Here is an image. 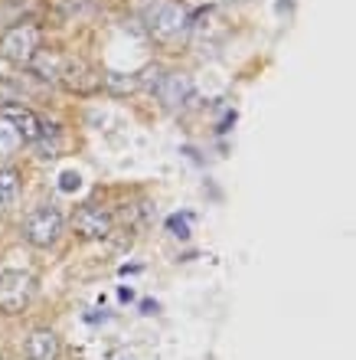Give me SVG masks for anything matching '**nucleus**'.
<instances>
[{
	"mask_svg": "<svg viewBox=\"0 0 356 360\" xmlns=\"http://www.w3.org/2000/svg\"><path fill=\"white\" fill-rule=\"evenodd\" d=\"M27 69H33V76H39V79H49V82H53V79H59V63H56V59H53V56H39V53H37V56H33V59H29V66Z\"/></svg>",
	"mask_w": 356,
	"mask_h": 360,
	"instance_id": "9b49d317",
	"label": "nucleus"
},
{
	"mask_svg": "<svg viewBox=\"0 0 356 360\" xmlns=\"http://www.w3.org/2000/svg\"><path fill=\"white\" fill-rule=\"evenodd\" d=\"M37 292V278L23 269H7L0 272V311L4 314H20L33 302Z\"/></svg>",
	"mask_w": 356,
	"mask_h": 360,
	"instance_id": "f03ea898",
	"label": "nucleus"
},
{
	"mask_svg": "<svg viewBox=\"0 0 356 360\" xmlns=\"http://www.w3.org/2000/svg\"><path fill=\"white\" fill-rule=\"evenodd\" d=\"M17 148H20L17 131H13V128H10V124L0 118V161H4V158H10V154L17 151Z\"/></svg>",
	"mask_w": 356,
	"mask_h": 360,
	"instance_id": "f8f14e48",
	"label": "nucleus"
},
{
	"mask_svg": "<svg viewBox=\"0 0 356 360\" xmlns=\"http://www.w3.org/2000/svg\"><path fill=\"white\" fill-rule=\"evenodd\" d=\"M144 23H147L150 37H157V39H164V43H170V39H177L180 33L187 30V13H183V7L170 4V0H157V4H150V7H147Z\"/></svg>",
	"mask_w": 356,
	"mask_h": 360,
	"instance_id": "7ed1b4c3",
	"label": "nucleus"
},
{
	"mask_svg": "<svg viewBox=\"0 0 356 360\" xmlns=\"http://www.w3.org/2000/svg\"><path fill=\"white\" fill-rule=\"evenodd\" d=\"M59 233H62V217L53 207L33 210L27 217V223H23V236H27L29 246L37 249H49L59 239Z\"/></svg>",
	"mask_w": 356,
	"mask_h": 360,
	"instance_id": "20e7f679",
	"label": "nucleus"
},
{
	"mask_svg": "<svg viewBox=\"0 0 356 360\" xmlns=\"http://www.w3.org/2000/svg\"><path fill=\"white\" fill-rule=\"evenodd\" d=\"M72 229L82 239H105L112 233V213L102 207H79L72 217Z\"/></svg>",
	"mask_w": 356,
	"mask_h": 360,
	"instance_id": "39448f33",
	"label": "nucleus"
},
{
	"mask_svg": "<svg viewBox=\"0 0 356 360\" xmlns=\"http://www.w3.org/2000/svg\"><path fill=\"white\" fill-rule=\"evenodd\" d=\"M0 118L17 131L20 141H29L37 144L39 131H43V122H39V115L33 112V108H23V105H4V112H0Z\"/></svg>",
	"mask_w": 356,
	"mask_h": 360,
	"instance_id": "423d86ee",
	"label": "nucleus"
},
{
	"mask_svg": "<svg viewBox=\"0 0 356 360\" xmlns=\"http://www.w3.org/2000/svg\"><path fill=\"white\" fill-rule=\"evenodd\" d=\"M102 82L112 95H128L141 89V76H124V72H105Z\"/></svg>",
	"mask_w": 356,
	"mask_h": 360,
	"instance_id": "9d476101",
	"label": "nucleus"
},
{
	"mask_svg": "<svg viewBox=\"0 0 356 360\" xmlns=\"http://www.w3.org/2000/svg\"><path fill=\"white\" fill-rule=\"evenodd\" d=\"M154 92H157V98L167 105V108H180V105H187L190 98H193V82H190V76H183V72H167V76L157 79Z\"/></svg>",
	"mask_w": 356,
	"mask_h": 360,
	"instance_id": "0eeeda50",
	"label": "nucleus"
},
{
	"mask_svg": "<svg viewBox=\"0 0 356 360\" xmlns=\"http://www.w3.org/2000/svg\"><path fill=\"white\" fill-rule=\"evenodd\" d=\"M59 180H62V190H75V187H79V174H62Z\"/></svg>",
	"mask_w": 356,
	"mask_h": 360,
	"instance_id": "4468645a",
	"label": "nucleus"
},
{
	"mask_svg": "<svg viewBox=\"0 0 356 360\" xmlns=\"http://www.w3.org/2000/svg\"><path fill=\"white\" fill-rule=\"evenodd\" d=\"M39 53V27L33 23H17L0 37V56L7 59L10 66H29V59Z\"/></svg>",
	"mask_w": 356,
	"mask_h": 360,
	"instance_id": "f257e3e1",
	"label": "nucleus"
},
{
	"mask_svg": "<svg viewBox=\"0 0 356 360\" xmlns=\"http://www.w3.org/2000/svg\"><path fill=\"white\" fill-rule=\"evenodd\" d=\"M17 187H20L17 171H0V207L17 197Z\"/></svg>",
	"mask_w": 356,
	"mask_h": 360,
	"instance_id": "ddd939ff",
	"label": "nucleus"
},
{
	"mask_svg": "<svg viewBox=\"0 0 356 360\" xmlns=\"http://www.w3.org/2000/svg\"><path fill=\"white\" fill-rule=\"evenodd\" d=\"M59 79H62V86H66L69 92H79V95H88L102 86V76H95V69L88 66V63H82V59L66 63V69L59 72Z\"/></svg>",
	"mask_w": 356,
	"mask_h": 360,
	"instance_id": "6e6552de",
	"label": "nucleus"
},
{
	"mask_svg": "<svg viewBox=\"0 0 356 360\" xmlns=\"http://www.w3.org/2000/svg\"><path fill=\"white\" fill-rule=\"evenodd\" d=\"M59 357V338L49 328H39L27 338V360H56Z\"/></svg>",
	"mask_w": 356,
	"mask_h": 360,
	"instance_id": "1a4fd4ad",
	"label": "nucleus"
}]
</instances>
